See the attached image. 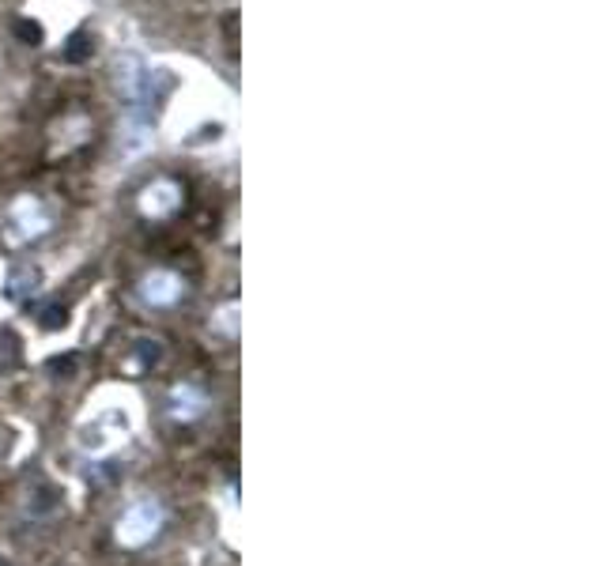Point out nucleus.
<instances>
[{"label":"nucleus","instance_id":"1","mask_svg":"<svg viewBox=\"0 0 604 566\" xmlns=\"http://www.w3.org/2000/svg\"><path fill=\"white\" fill-rule=\"evenodd\" d=\"M155 529H159V510H155L151 502H140L133 506L121 517V525H117V536L125 540V544H144Z\"/></svg>","mask_w":604,"mask_h":566},{"label":"nucleus","instance_id":"2","mask_svg":"<svg viewBox=\"0 0 604 566\" xmlns=\"http://www.w3.org/2000/svg\"><path fill=\"white\" fill-rule=\"evenodd\" d=\"M174 295H178V280H174V276L155 272L151 280H144V298H148V302H174Z\"/></svg>","mask_w":604,"mask_h":566},{"label":"nucleus","instance_id":"3","mask_svg":"<svg viewBox=\"0 0 604 566\" xmlns=\"http://www.w3.org/2000/svg\"><path fill=\"white\" fill-rule=\"evenodd\" d=\"M201 404H204L201 393H193V389H178L174 397H170V412H174V419H193L196 412H201Z\"/></svg>","mask_w":604,"mask_h":566},{"label":"nucleus","instance_id":"4","mask_svg":"<svg viewBox=\"0 0 604 566\" xmlns=\"http://www.w3.org/2000/svg\"><path fill=\"white\" fill-rule=\"evenodd\" d=\"M136 348L144 351V363H159V355H163V344H159V340H151V344H148V340H140Z\"/></svg>","mask_w":604,"mask_h":566},{"label":"nucleus","instance_id":"5","mask_svg":"<svg viewBox=\"0 0 604 566\" xmlns=\"http://www.w3.org/2000/svg\"><path fill=\"white\" fill-rule=\"evenodd\" d=\"M42 325H46V328H61V325H64V310H61V306L42 310Z\"/></svg>","mask_w":604,"mask_h":566},{"label":"nucleus","instance_id":"6","mask_svg":"<svg viewBox=\"0 0 604 566\" xmlns=\"http://www.w3.org/2000/svg\"><path fill=\"white\" fill-rule=\"evenodd\" d=\"M0 566H4V559H0Z\"/></svg>","mask_w":604,"mask_h":566}]
</instances>
